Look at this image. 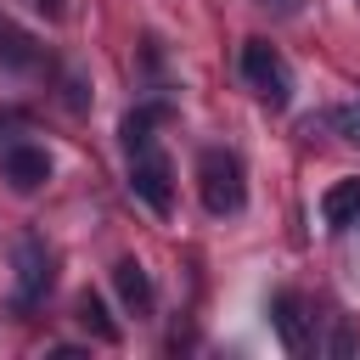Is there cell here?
Wrapping results in <instances>:
<instances>
[{
	"label": "cell",
	"instance_id": "13",
	"mask_svg": "<svg viewBox=\"0 0 360 360\" xmlns=\"http://www.w3.org/2000/svg\"><path fill=\"white\" fill-rule=\"evenodd\" d=\"M259 6H276L281 17H287V11H298V0H259Z\"/></svg>",
	"mask_w": 360,
	"mask_h": 360
},
{
	"label": "cell",
	"instance_id": "7",
	"mask_svg": "<svg viewBox=\"0 0 360 360\" xmlns=\"http://www.w3.org/2000/svg\"><path fill=\"white\" fill-rule=\"evenodd\" d=\"M174 118V107L158 96V101H141L135 112H124V124H118V141H124V152H141V146H152V129L158 124H169Z\"/></svg>",
	"mask_w": 360,
	"mask_h": 360
},
{
	"label": "cell",
	"instance_id": "3",
	"mask_svg": "<svg viewBox=\"0 0 360 360\" xmlns=\"http://www.w3.org/2000/svg\"><path fill=\"white\" fill-rule=\"evenodd\" d=\"M129 191H135L152 214H169V208H174V169H169V158L152 152V146L129 152Z\"/></svg>",
	"mask_w": 360,
	"mask_h": 360
},
{
	"label": "cell",
	"instance_id": "9",
	"mask_svg": "<svg viewBox=\"0 0 360 360\" xmlns=\"http://www.w3.org/2000/svg\"><path fill=\"white\" fill-rule=\"evenodd\" d=\"M112 287H118V298H124L135 315L152 309V276H146L141 259H118V264H112Z\"/></svg>",
	"mask_w": 360,
	"mask_h": 360
},
{
	"label": "cell",
	"instance_id": "12",
	"mask_svg": "<svg viewBox=\"0 0 360 360\" xmlns=\"http://www.w3.org/2000/svg\"><path fill=\"white\" fill-rule=\"evenodd\" d=\"M321 129H332L338 141H354V146H360V96H354V101L326 107V112H321Z\"/></svg>",
	"mask_w": 360,
	"mask_h": 360
},
{
	"label": "cell",
	"instance_id": "11",
	"mask_svg": "<svg viewBox=\"0 0 360 360\" xmlns=\"http://www.w3.org/2000/svg\"><path fill=\"white\" fill-rule=\"evenodd\" d=\"M73 321H79V326H84L96 343H118V338H124V332H118V321L107 315V304H101L96 292H79V304H73Z\"/></svg>",
	"mask_w": 360,
	"mask_h": 360
},
{
	"label": "cell",
	"instance_id": "8",
	"mask_svg": "<svg viewBox=\"0 0 360 360\" xmlns=\"http://www.w3.org/2000/svg\"><path fill=\"white\" fill-rule=\"evenodd\" d=\"M0 68H6V73L39 68V39H34L28 28H17L11 17H0Z\"/></svg>",
	"mask_w": 360,
	"mask_h": 360
},
{
	"label": "cell",
	"instance_id": "6",
	"mask_svg": "<svg viewBox=\"0 0 360 360\" xmlns=\"http://www.w3.org/2000/svg\"><path fill=\"white\" fill-rule=\"evenodd\" d=\"M270 321H276V332H281V343H287L292 354L309 349V315H304V298H298L292 287H281V292L270 298Z\"/></svg>",
	"mask_w": 360,
	"mask_h": 360
},
{
	"label": "cell",
	"instance_id": "5",
	"mask_svg": "<svg viewBox=\"0 0 360 360\" xmlns=\"http://www.w3.org/2000/svg\"><path fill=\"white\" fill-rule=\"evenodd\" d=\"M0 169H6L11 191H39V186L51 180V158H45V146H34V141H11V146L0 152Z\"/></svg>",
	"mask_w": 360,
	"mask_h": 360
},
{
	"label": "cell",
	"instance_id": "10",
	"mask_svg": "<svg viewBox=\"0 0 360 360\" xmlns=\"http://www.w3.org/2000/svg\"><path fill=\"white\" fill-rule=\"evenodd\" d=\"M321 219H326L332 231H343V225H354V219H360V174L338 180V186L321 197Z\"/></svg>",
	"mask_w": 360,
	"mask_h": 360
},
{
	"label": "cell",
	"instance_id": "1",
	"mask_svg": "<svg viewBox=\"0 0 360 360\" xmlns=\"http://www.w3.org/2000/svg\"><path fill=\"white\" fill-rule=\"evenodd\" d=\"M197 197L208 214H236L248 202V174H242V158L225 152V146H202L197 158Z\"/></svg>",
	"mask_w": 360,
	"mask_h": 360
},
{
	"label": "cell",
	"instance_id": "2",
	"mask_svg": "<svg viewBox=\"0 0 360 360\" xmlns=\"http://www.w3.org/2000/svg\"><path fill=\"white\" fill-rule=\"evenodd\" d=\"M242 79L253 84V96L264 101V107H287L292 101V68H287V56L270 45V39H248L242 45Z\"/></svg>",
	"mask_w": 360,
	"mask_h": 360
},
{
	"label": "cell",
	"instance_id": "4",
	"mask_svg": "<svg viewBox=\"0 0 360 360\" xmlns=\"http://www.w3.org/2000/svg\"><path fill=\"white\" fill-rule=\"evenodd\" d=\"M45 292H51V253L39 236H22L17 242V309H28Z\"/></svg>",
	"mask_w": 360,
	"mask_h": 360
}]
</instances>
